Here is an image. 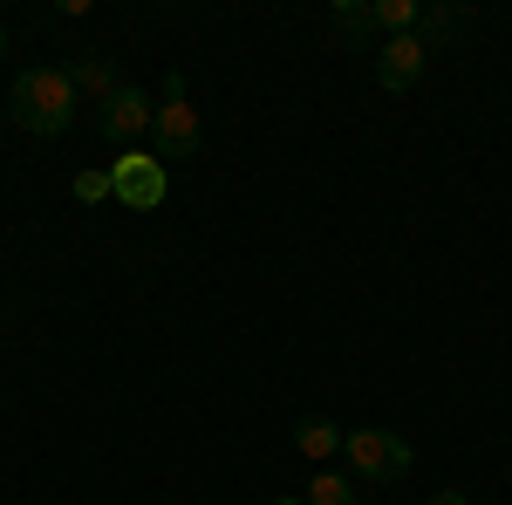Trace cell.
<instances>
[{
    "label": "cell",
    "instance_id": "cell-1",
    "mask_svg": "<svg viewBox=\"0 0 512 505\" xmlns=\"http://www.w3.org/2000/svg\"><path fill=\"white\" fill-rule=\"evenodd\" d=\"M76 76L69 69H55V62H35V69H21L14 89H7V103H14V123L28 130V137H62L69 123H76Z\"/></svg>",
    "mask_w": 512,
    "mask_h": 505
},
{
    "label": "cell",
    "instance_id": "cell-2",
    "mask_svg": "<svg viewBox=\"0 0 512 505\" xmlns=\"http://www.w3.org/2000/svg\"><path fill=\"white\" fill-rule=\"evenodd\" d=\"M349 471L362 478V485H403L410 478V465H417V451L396 437V430H383V424H369V430H349Z\"/></svg>",
    "mask_w": 512,
    "mask_h": 505
},
{
    "label": "cell",
    "instance_id": "cell-3",
    "mask_svg": "<svg viewBox=\"0 0 512 505\" xmlns=\"http://www.w3.org/2000/svg\"><path fill=\"white\" fill-rule=\"evenodd\" d=\"M151 123H158V103H151L137 82H123L117 96L96 110V130H103V144H117V151H137V137H151Z\"/></svg>",
    "mask_w": 512,
    "mask_h": 505
},
{
    "label": "cell",
    "instance_id": "cell-4",
    "mask_svg": "<svg viewBox=\"0 0 512 505\" xmlns=\"http://www.w3.org/2000/svg\"><path fill=\"white\" fill-rule=\"evenodd\" d=\"M110 178H117V205H130V212H158L164 198H171V171L144 151H117Z\"/></svg>",
    "mask_w": 512,
    "mask_h": 505
},
{
    "label": "cell",
    "instance_id": "cell-5",
    "mask_svg": "<svg viewBox=\"0 0 512 505\" xmlns=\"http://www.w3.org/2000/svg\"><path fill=\"white\" fill-rule=\"evenodd\" d=\"M424 62H431L424 35H390L383 48H376V82H383L390 96H410V89L424 82Z\"/></svg>",
    "mask_w": 512,
    "mask_h": 505
},
{
    "label": "cell",
    "instance_id": "cell-6",
    "mask_svg": "<svg viewBox=\"0 0 512 505\" xmlns=\"http://www.w3.org/2000/svg\"><path fill=\"white\" fill-rule=\"evenodd\" d=\"M151 137H158V164H164V157H192L198 144H205L192 96H171V103H158V123H151Z\"/></svg>",
    "mask_w": 512,
    "mask_h": 505
},
{
    "label": "cell",
    "instance_id": "cell-7",
    "mask_svg": "<svg viewBox=\"0 0 512 505\" xmlns=\"http://www.w3.org/2000/svg\"><path fill=\"white\" fill-rule=\"evenodd\" d=\"M342 444H349V430L342 424H328V417H301V424H294V451H301V458H335V451H342Z\"/></svg>",
    "mask_w": 512,
    "mask_h": 505
},
{
    "label": "cell",
    "instance_id": "cell-8",
    "mask_svg": "<svg viewBox=\"0 0 512 505\" xmlns=\"http://www.w3.org/2000/svg\"><path fill=\"white\" fill-rule=\"evenodd\" d=\"M69 76H76V89H82V96H96V103H110V96L123 89V76H117V62H110V55H82Z\"/></svg>",
    "mask_w": 512,
    "mask_h": 505
},
{
    "label": "cell",
    "instance_id": "cell-9",
    "mask_svg": "<svg viewBox=\"0 0 512 505\" xmlns=\"http://www.w3.org/2000/svg\"><path fill=\"white\" fill-rule=\"evenodd\" d=\"M328 21H335V35H342V41H369V35H376V14H369L362 0H335Z\"/></svg>",
    "mask_w": 512,
    "mask_h": 505
},
{
    "label": "cell",
    "instance_id": "cell-10",
    "mask_svg": "<svg viewBox=\"0 0 512 505\" xmlns=\"http://www.w3.org/2000/svg\"><path fill=\"white\" fill-rule=\"evenodd\" d=\"M369 14H376V28H390V35H417V21H424L417 0H376Z\"/></svg>",
    "mask_w": 512,
    "mask_h": 505
},
{
    "label": "cell",
    "instance_id": "cell-11",
    "mask_svg": "<svg viewBox=\"0 0 512 505\" xmlns=\"http://www.w3.org/2000/svg\"><path fill=\"white\" fill-rule=\"evenodd\" d=\"M301 499H308V505H355V492H349L342 471H315V485H308Z\"/></svg>",
    "mask_w": 512,
    "mask_h": 505
},
{
    "label": "cell",
    "instance_id": "cell-12",
    "mask_svg": "<svg viewBox=\"0 0 512 505\" xmlns=\"http://www.w3.org/2000/svg\"><path fill=\"white\" fill-rule=\"evenodd\" d=\"M465 21H472V14H458V7H431V14L417 21V35H424V48H437L444 35H458Z\"/></svg>",
    "mask_w": 512,
    "mask_h": 505
},
{
    "label": "cell",
    "instance_id": "cell-13",
    "mask_svg": "<svg viewBox=\"0 0 512 505\" xmlns=\"http://www.w3.org/2000/svg\"><path fill=\"white\" fill-rule=\"evenodd\" d=\"M76 198L82 205H103V198H117V178L110 171H76Z\"/></svg>",
    "mask_w": 512,
    "mask_h": 505
},
{
    "label": "cell",
    "instance_id": "cell-14",
    "mask_svg": "<svg viewBox=\"0 0 512 505\" xmlns=\"http://www.w3.org/2000/svg\"><path fill=\"white\" fill-rule=\"evenodd\" d=\"M431 505H472V499H465V492H458V485H451V492H437Z\"/></svg>",
    "mask_w": 512,
    "mask_h": 505
},
{
    "label": "cell",
    "instance_id": "cell-15",
    "mask_svg": "<svg viewBox=\"0 0 512 505\" xmlns=\"http://www.w3.org/2000/svg\"><path fill=\"white\" fill-rule=\"evenodd\" d=\"M7 55H14V41H7V21H0V62H7Z\"/></svg>",
    "mask_w": 512,
    "mask_h": 505
},
{
    "label": "cell",
    "instance_id": "cell-16",
    "mask_svg": "<svg viewBox=\"0 0 512 505\" xmlns=\"http://www.w3.org/2000/svg\"><path fill=\"white\" fill-rule=\"evenodd\" d=\"M274 505H308V499H294V492H287V499H274Z\"/></svg>",
    "mask_w": 512,
    "mask_h": 505
}]
</instances>
